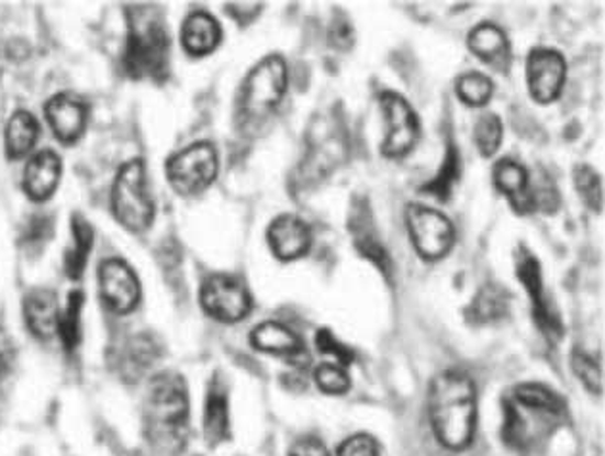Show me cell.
I'll list each match as a JSON object with an SVG mask.
<instances>
[{
	"label": "cell",
	"instance_id": "22",
	"mask_svg": "<svg viewBox=\"0 0 605 456\" xmlns=\"http://www.w3.org/2000/svg\"><path fill=\"white\" fill-rule=\"evenodd\" d=\"M23 316L30 332L41 341L53 340L58 330L60 302L53 289H33L23 301Z\"/></svg>",
	"mask_w": 605,
	"mask_h": 456
},
{
	"label": "cell",
	"instance_id": "32",
	"mask_svg": "<svg viewBox=\"0 0 605 456\" xmlns=\"http://www.w3.org/2000/svg\"><path fill=\"white\" fill-rule=\"evenodd\" d=\"M502 137H504V125L496 114H484L477 120L475 145L479 148V155L484 158L496 155L502 145Z\"/></svg>",
	"mask_w": 605,
	"mask_h": 456
},
{
	"label": "cell",
	"instance_id": "15",
	"mask_svg": "<svg viewBox=\"0 0 605 456\" xmlns=\"http://www.w3.org/2000/svg\"><path fill=\"white\" fill-rule=\"evenodd\" d=\"M46 122L51 125L56 140L64 145H74L83 137L87 130V104L74 94H54L45 107Z\"/></svg>",
	"mask_w": 605,
	"mask_h": 456
},
{
	"label": "cell",
	"instance_id": "20",
	"mask_svg": "<svg viewBox=\"0 0 605 456\" xmlns=\"http://www.w3.org/2000/svg\"><path fill=\"white\" fill-rule=\"evenodd\" d=\"M61 179L60 156L54 151H41L31 156L30 163L23 170V191L31 201H48L58 189Z\"/></svg>",
	"mask_w": 605,
	"mask_h": 456
},
{
	"label": "cell",
	"instance_id": "10",
	"mask_svg": "<svg viewBox=\"0 0 605 456\" xmlns=\"http://www.w3.org/2000/svg\"><path fill=\"white\" fill-rule=\"evenodd\" d=\"M200 304L208 316L223 324H235L250 314L253 294L240 279L215 274L202 283Z\"/></svg>",
	"mask_w": 605,
	"mask_h": 456
},
{
	"label": "cell",
	"instance_id": "3",
	"mask_svg": "<svg viewBox=\"0 0 605 456\" xmlns=\"http://www.w3.org/2000/svg\"><path fill=\"white\" fill-rule=\"evenodd\" d=\"M189 391L176 371L156 374L148 383L145 420L150 435L161 441H179L189 425Z\"/></svg>",
	"mask_w": 605,
	"mask_h": 456
},
{
	"label": "cell",
	"instance_id": "19",
	"mask_svg": "<svg viewBox=\"0 0 605 456\" xmlns=\"http://www.w3.org/2000/svg\"><path fill=\"white\" fill-rule=\"evenodd\" d=\"M250 343L256 351L268 355L283 356L289 363L304 366L307 353L296 333H292L287 325L279 322H264L256 325L250 333Z\"/></svg>",
	"mask_w": 605,
	"mask_h": 456
},
{
	"label": "cell",
	"instance_id": "31",
	"mask_svg": "<svg viewBox=\"0 0 605 456\" xmlns=\"http://www.w3.org/2000/svg\"><path fill=\"white\" fill-rule=\"evenodd\" d=\"M573 183L584 204L594 212H602V179L598 171L589 164H576L573 168Z\"/></svg>",
	"mask_w": 605,
	"mask_h": 456
},
{
	"label": "cell",
	"instance_id": "6",
	"mask_svg": "<svg viewBox=\"0 0 605 456\" xmlns=\"http://www.w3.org/2000/svg\"><path fill=\"white\" fill-rule=\"evenodd\" d=\"M123 68L133 79L164 81L169 74V35L160 22L137 25L130 32Z\"/></svg>",
	"mask_w": 605,
	"mask_h": 456
},
{
	"label": "cell",
	"instance_id": "27",
	"mask_svg": "<svg viewBox=\"0 0 605 456\" xmlns=\"http://www.w3.org/2000/svg\"><path fill=\"white\" fill-rule=\"evenodd\" d=\"M92 241H94L92 225L81 214H74L71 218V247L66 251V260H64L66 274L74 281L83 278L85 268H87L89 256H91Z\"/></svg>",
	"mask_w": 605,
	"mask_h": 456
},
{
	"label": "cell",
	"instance_id": "14",
	"mask_svg": "<svg viewBox=\"0 0 605 456\" xmlns=\"http://www.w3.org/2000/svg\"><path fill=\"white\" fill-rule=\"evenodd\" d=\"M350 233H352L354 247L369 263L376 264L384 278H392L394 264L391 255L383 245V241L377 233L376 222H373V212L369 209L366 201H358L350 212V222H348Z\"/></svg>",
	"mask_w": 605,
	"mask_h": 456
},
{
	"label": "cell",
	"instance_id": "25",
	"mask_svg": "<svg viewBox=\"0 0 605 456\" xmlns=\"http://www.w3.org/2000/svg\"><path fill=\"white\" fill-rule=\"evenodd\" d=\"M38 122L27 110H18L8 120L7 132H4V148L10 160H20L23 156L30 155L33 147L37 145Z\"/></svg>",
	"mask_w": 605,
	"mask_h": 456
},
{
	"label": "cell",
	"instance_id": "9",
	"mask_svg": "<svg viewBox=\"0 0 605 456\" xmlns=\"http://www.w3.org/2000/svg\"><path fill=\"white\" fill-rule=\"evenodd\" d=\"M406 225L415 251L423 258L438 260L452 251L456 230L442 212L423 204H410L406 209Z\"/></svg>",
	"mask_w": 605,
	"mask_h": 456
},
{
	"label": "cell",
	"instance_id": "33",
	"mask_svg": "<svg viewBox=\"0 0 605 456\" xmlns=\"http://www.w3.org/2000/svg\"><path fill=\"white\" fill-rule=\"evenodd\" d=\"M315 386L327 394H345L350 389V376L345 366L335 363H323L315 368Z\"/></svg>",
	"mask_w": 605,
	"mask_h": 456
},
{
	"label": "cell",
	"instance_id": "16",
	"mask_svg": "<svg viewBox=\"0 0 605 456\" xmlns=\"http://www.w3.org/2000/svg\"><path fill=\"white\" fill-rule=\"evenodd\" d=\"M268 243L271 253L279 260L292 263L306 255L312 247V230L302 218L283 214L277 216L269 225Z\"/></svg>",
	"mask_w": 605,
	"mask_h": 456
},
{
	"label": "cell",
	"instance_id": "17",
	"mask_svg": "<svg viewBox=\"0 0 605 456\" xmlns=\"http://www.w3.org/2000/svg\"><path fill=\"white\" fill-rule=\"evenodd\" d=\"M164 355L160 340L153 333H138L125 341L120 351V376L127 383H135L145 378L148 371L153 370L156 364L160 363Z\"/></svg>",
	"mask_w": 605,
	"mask_h": 456
},
{
	"label": "cell",
	"instance_id": "13",
	"mask_svg": "<svg viewBox=\"0 0 605 456\" xmlns=\"http://www.w3.org/2000/svg\"><path fill=\"white\" fill-rule=\"evenodd\" d=\"M515 270H517V278L522 281L523 287L527 289L530 301H533V314L537 324L540 325V330L548 335V337H561V322L560 318L553 314L550 310V304L546 301L545 297V279H542V270H540V263L537 260V256L533 255L527 248H522L517 256H515Z\"/></svg>",
	"mask_w": 605,
	"mask_h": 456
},
{
	"label": "cell",
	"instance_id": "24",
	"mask_svg": "<svg viewBox=\"0 0 605 456\" xmlns=\"http://www.w3.org/2000/svg\"><path fill=\"white\" fill-rule=\"evenodd\" d=\"M222 35V27L214 16L208 12H194L181 27V45L191 56H206L220 47Z\"/></svg>",
	"mask_w": 605,
	"mask_h": 456
},
{
	"label": "cell",
	"instance_id": "7",
	"mask_svg": "<svg viewBox=\"0 0 605 456\" xmlns=\"http://www.w3.org/2000/svg\"><path fill=\"white\" fill-rule=\"evenodd\" d=\"M220 170L217 151L212 143L200 141L179 151L166 164V178L173 191L183 197L206 191L214 183Z\"/></svg>",
	"mask_w": 605,
	"mask_h": 456
},
{
	"label": "cell",
	"instance_id": "12",
	"mask_svg": "<svg viewBox=\"0 0 605 456\" xmlns=\"http://www.w3.org/2000/svg\"><path fill=\"white\" fill-rule=\"evenodd\" d=\"M100 294L108 309L115 314H130L141 301V286L137 274L122 258H108L100 264Z\"/></svg>",
	"mask_w": 605,
	"mask_h": 456
},
{
	"label": "cell",
	"instance_id": "29",
	"mask_svg": "<svg viewBox=\"0 0 605 456\" xmlns=\"http://www.w3.org/2000/svg\"><path fill=\"white\" fill-rule=\"evenodd\" d=\"M85 294L76 289L68 297L66 307L60 309L58 318V330L56 335L60 337L61 345L66 351H74L81 341V314H83Z\"/></svg>",
	"mask_w": 605,
	"mask_h": 456
},
{
	"label": "cell",
	"instance_id": "37",
	"mask_svg": "<svg viewBox=\"0 0 605 456\" xmlns=\"http://www.w3.org/2000/svg\"><path fill=\"white\" fill-rule=\"evenodd\" d=\"M329 40L333 47H337L338 51H350L354 45L352 25L348 24L345 18H335L330 24Z\"/></svg>",
	"mask_w": 605,
	"mask_h": 456
},
{
	"label": "cell",
	"instance_id": "23",
	"mask_svg": "<svg viewBox=\"0 0 605 456\" xmlns=\"http://www.w3.org/2000/svg\"><path fill=\"white\" fill-rule=\"evenodd\" d=\"M202 427L210 447H217L231 437L229 394L223 379L214 378L210 381Z\"/></svg>",
	"mask_w": 605,
	"mask_h": 456
},
{
	"label": "cell",
	"instance_id": "30",
	"mask_svg": "<svg viewBox=\"0 0 605 456\" xmlns=\"http://www.w3.org/2000/svg\"><path fill=\"white\" fill-rule=\"evenodd\" d=\"M492 93H494V84L481 71H469L456 81V94L468 107H483L491 101Z\"/></svg>",
	"mask_w": 605,
	"mask_h": 456
},
{
	"label": "cell",
	"instance_id": "21",
	"mask_svg": "<svg viewBox=\"0 0 605 456\" xmlns=\"http://www.w3.org/2000/svg\"><path fill=\"white\" fill-rule=\"evenodd\" d=\"M468 47L481 63L494 71L506 74L512 66V45L498 25L479 24L468 35Z\"/></svg>",
	"mask_w": 605,
	"mask_h": 456
},
{
	"label": "cell",
	"instance_id": "5",
	"mask_svg": "<svg viewBox=\"0 0 605 456\" xmlns=\"http://www.w3.org/2000/svg\"><path fill=\"white\" fill-rule=\"evenodd\" d=\"M112 209L117 222L133 233H143L154 220L153 194L146 186L145 163L133 158L123 164L114 187H112Z\"/></svg>",
	"mask_w": 605,
	"mask_h": 456
},
{
	"label": "cell",
	"instance_id": "4",
	"mask_svg": "<svg viewBox=\"0 0 605 456\" xmlns=\"http://www.w3.org/2000/svg\"><path fill=\"white\" fill-rule=\"evenodd\" d=\"M306 155L300 164L299 179L302 186H315L329 178L348 155L346 127L338 114H320L315 118L306 137Z\"/></svg>",
	"mask_w": 605,
	"mask_h": 456
},
{
	"label": "cell",
	"instance_id": "18",
	"mask_svg": "<svg viewBox=\"0 0 605 456\" xmlns=\"http://www.w3.org/2000/svg\"><path fill=\"white\" fill-rule=\"evenodd\" d=\"M492 179L517 214H530L537 210L533 201L529 171L525 170L522 164L515 163L512 158H502L500 163L494 164Z\"/></svg>",
	"mask_w": 605,
	"mask_h": 456
},
{
	"label": "cell",
	"instance_id": "35",
	"mask_svg": "<svg viewBox=\"0 0 605 456\" xmlns=\"http://www.w3.org/2000/svg\"><path fill=\"white\" fill-rule=\"evenodd\" d=\"M315 345L322 351L323 355L330 356L335 358L340 366H348V364L354 360V351L352 348L346 347L340 341L333 335V332L329 330H320L317 335H315Z\"/></svg>",
	"mask_w": 605,
	"mask_h": 456
},
{
	"label": "cell",
	"instance_id": "11",
	"mask_svg": "<svg viewBox=\"0 0 605 456\" xmlns=\"http://www.w3.org/2000/svg\"><path fill=\"white\" fill-rule=\"evenodd\" d=\"M568 76V64L553 48L538 47L527 56V86L535 101L540 104L560 99Z\"/></svg>",
	"mask_w": 605,
	"mask_h": 456
},
{
	"label": "cell",
	"instance_id": "38",
	"mask_svg": "<svg viewBox=\"0 0 605 456\" xmlns=\"http://www.w3.org/2000/svg\"><path fill=\"white\" fill-rule=\"evenodd\" d=\"M15 360L14 341L7 332L4 324L0 322V378H7Z\"/></svg>",
	"mask_w": 605,
	"mask_h": 456
},
{
	"label": "cell",
	"instance_id": "26",
	"mask_svg": "<svg viewBox=\"0 0 605 456\" xmlns=\"http://www.w3.org/2000/svg\"><path fill=\"white\" fill-rule=\"evenodd\" d=\"M509 310V294L506 289L496 283L481 287L475 299L466 310V320L471 325H486L498 322Z\"/></svg>",
	"mask_w": 605,
	"mask_h": 456
},
{
	"label": "cell",
	"instance_id": "28",
	"mask_svg": "<svg viewBox=\"0 0 605 456\" xmlns=\"http://www.w3.org/2000/svg\"><path fill=\"white\" fill-rule=\"evenodd\" d=\"M461 166H460V153L453 143H448V151H446L445 163L440 166V170L437 171V176L427 181L422 187L423 193L435 197L438 201H448L452 197L453 187L460 179Z\"/></svg>",
	"mask_w": 605,
	"mask_h": 456
},
{
	"label": "cell",
	"instance_id": "39",
	"mask_svg": "<svg viewBox=\"0 0 605 456\" xmlns=\"http://www.w3.org/2000/svg\"><path fill=\"white\" fill-rule=\"evenodd\" d=\"M289 456H330L327 447L317 437H302L292 445Z\"/></svg>",
	"mask_w": 605,
	"mask_h": 456
},
{
	"label": "cell",
	"instance_id": "40",
	"mask_svg": "<svg viewBox=\"0 0 605 456\" xmlns=\"http://www.w3.org/2000/svg\"><path fill=\"white\" fill-rule=\"evenodd\" d=\"M261 7H264V4H229V7H227V12H231L237 20H240L243 14L248 12V20H253V18L260 12Z\"/></svg>",
	"mask_w": 605,
	"mask_h": 456
},
{
	"label": "cell",
	"instance_id": "36",
	"mask_svg": "<svg viewBox=\"0 0 605 456\" xmlns=\"http://www.w3.org/2000/svg\"><path fill=\"white\" fill-rule=\"evenodd\" d=\"M338 456H379V445L368 433H356L340 443Z\"/></svg>",
	"mask_w": 605,
	"mask_h": 456
},
{
	"label": "cell",
	"instance_id": "8",
	"mask_svg": "<svg viewBox=\"0 0 605 456\" xmlns=\"http://www.w3.org/2000/svg\"><path fill=\"white\" fill-rule=\"evenodd\" d=\"M379 107L384 118V140L381 153L386 158H404L414 151L419 141V120L410 102L402 94L384 91L379 97Z\"/></svg>",
	"mask_w": 605,
	"mask_h": 456
},
{
	"label": "cell",
	"instance_id": "2",
	"mask_svg": "<svg viewBox=\"0 0 605 456\" xmlns=\"http://www.w3.org/2000/svg\"><path fill=\"white\" fill-rule=\"evenodd\" d=\"M287 86L289 70L283 56H266L256 64L238 91L237 122L240 130H260L283 102Z\"/></svg>",
	"mask_w": 605,
	"mask_h": 456
},
{
	"label": "cell",
	"instance_id": "34",
	"mask_svg": "<svg viewBox=\"0 0 605 456\" xmlns=\"http://www.w3.org/2000/svg\"><path fill=\"white\" fill-rule=\"evenodd\" d=\"M571 368L576 374V378L583 381V386L592 393H602V370H600L598 360H594L591 355L584 351H573L571 356Z\"/></svg>",
	"mask_w": 605,
	"mask_h": 456
},
{
	"label": "cell",
	"instance_id": "1",
	"mask_svg": "<svg viewBox=\"0 0 605 456\" xmlns=\"http://www.w3.org/2000/svg\"><path fill=\"white\" fill-rule=\"evenodd\" d=\"M429 418L437 440L450 451H463L475 437L477 389L468 374L446 370L433 379Z\"/></svg>",
	"mask_w": 605,
	"mask_h": 456
}]
</instances>
